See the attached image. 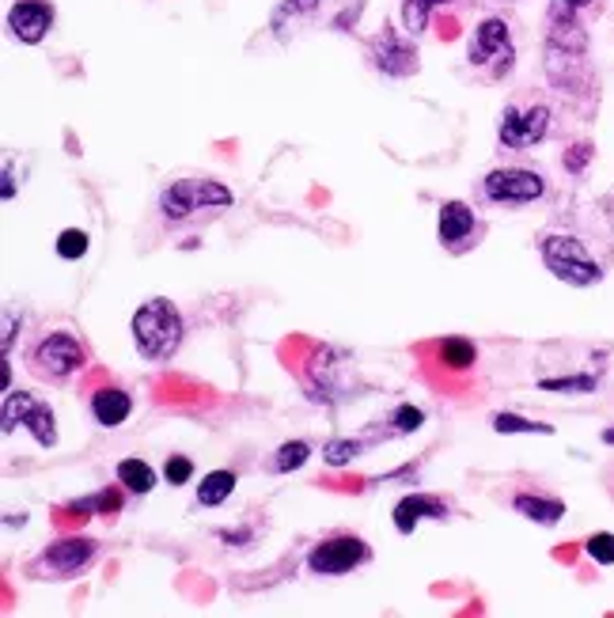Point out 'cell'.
<instances>
[{
    "instance_id": "3",
    "label": "cell",
    "mask_w": 614,
    "mask_h": 618,
    "mask_svg": "<svg viewBox=\"0 0 614 618\" xmlns=\"http://www.w3.org/2000/svg\"><path fill=\"white\" fill-rule=\"evenodd\" d=\"M224 205H232V191L212 178H178L160 194V213L167 220H186L198 209H224Z\"/></svg>"
},
{
    "instance_id": "35",
    "label": "cell",
    "mask_w": 614,
    "mask_h": 618,
    "mask_svg": "<svg viewBox=\"0 0 614 618\" xmlns=\"http://www.w3.org/2000/svg\"><path fill=\"white\" fill-rule=\"evenodd\" d=\"M607 217H611V228H614V202H611V209H607Z\"/></svg>"
},
{
    "instance_id": "16",
    "label": "cell",
    "mask_w": 614,
    "mask_h": 618,
    "mask_svg": "<svg viewBox=\"0 0 614 618\" xmlns=\"http://www.w3.org/2000/svg\"><path fill=\"white\" fill-rule=\"evenodd\" d=\"M516 512L519 517H527V520H535V523H558L561 517H566V505L561 501H553V497H535V494H519L516 501Z\"/></svg>"
},
{
    "instance_id": "29",
    "label": "cell",
    "mask_w": 614,
    "mask_h": 618,
    "mask_svg": "<svg viewBox=\"0 0 614 618\" xmlns=\"http://www.w3.org/2000/svg\"><path fill=\"white\" fill-rule=\"evenodd\" d=\"M118 505H122V497L110 494V489H102V494L88 497V501H80V505H73V509H102V512H118Z\"/></svg>"
},
{
    "instance_id": "6",
    "label": "cell",
    "mask_w": 614,
    "mask_h": 618,
    "mask_svg": "<svg viewBox=\"0 0 614 618\" xmlns=\"http://www.w3.org/2000/svg\"><path fill=\"white\" fill-rule=\"evenodd\" d=\"M485 197L497 205H527L535 202V197H542L546 183L542 175H535V171H524V167H497L485 175Z\"/></svg>"
},
{
    "instance_id": "15",
    "label": "cell",
    "mask_w": 614,
    "mask_h": 618,
    "mask_svg": "<svg viewBox=\"0 0 614 618\" xmlns=\"http://www.w3.org/2000/svg\"><path fill=\"white\" fill-rule=\"evenodd\" d=\"M130 410H133V399L118 388H102V391L91 394V414H96V422L107 425V429L122 425L125 418H130Z\"/></svg>"
},
{
    "instance_id": "27",
    "label": "cell",
    "mask_w": 614,
    "mask_h": 618,
    "mask_svg": "<svg viewBox=\"0 0 614 618\" xmlns=\"http://www.w3.org/2000/svg\"><path fill=\"white\" fill-rule=\"evenodd\" d=\"M164 478H167L171 486H186L194 478V463L186 459V456H171L167 467H164Z\"/></svg>"
},
{
    "instance_id": "9",
    "label": "cell",
    "mask_w": 614,
    "mask_h": 618,
    "mask_svg": "<svg viewBox=\"0 0 614 618\" xmlns=\"http://www.w3.org/2000/svg\"><path fill=\"white\" fill-rule=\"evenodd\" d=\"M50 23H54V12H50V4H42V0H20V4L12 8V15H8V28H12V34L20 42H28V46L46 39Z\"/></svg>"
},
{
    "instance_id": "11",
    "label": "cell",
    "mask_w": 614,
    "mask_h": 618,
    "mask_svg": "<svg viewBox=\"0 0 614 618\" xmlns=\"http://www.w3.org/2000/svg\"><path fill=\"white\" fill-rule=\"evenodd\" d=\"M375 65L383 68L387 76H409L417 68V50L398 42L391 31H383L380 46H375Z\"/></svg>"
},
{
    "instance_id": "26",
    "label": "cell",
    "mask_w": 614,
    "mask_h": 618,
    "mask_svg": "<svg viewBox=\"0 0 614 618\" xmlns=\"http://www.w3.org/2000/svg\"><path fill=\"white\" fill-rule=\"evenodd\" d=\"M588 554H592L600 565H614V535L611 531H595V535L588 539Z\"/></svg>"
},
{
    "instance_id": "17",
    "label": "cell",
    "mask_w": 614,
    "mask_h": 618,
    "mask_svg": "<svg viewBox=\"0 0 614 618\" xmlns=\"http://www.w3.org/2000/svg\"><path fill=\"white\" fill-rule=\"evenodd\" d=\"M232 489H235L232 470H212V475H205L201 486H198V505H205V509H217V505H224L228 497H232Z\"/></svg>"
},
{
    "instance_id": "4",
    "label": "cell",
    "mask_w": 614,
    "mask_h": 618,
    "mask_svg": "<svg viewBox=\"0 0 614 618\" xmlns=\"http://www.w3.org/2000/svg\"><path fill=\"white\" fill-rule=\"evenodd\" d=\"M31 368L42 380H68V376L84 368V346L73 334H50V338H42L34 346Z\"/></svg>"
},
{
    "instance_id": "13",
    "label": "cell",
    "mask_w": 614,
    "mask_h": 618,
    "mask_svg": "<svg viewBox=\"0 0 614 618\" xmlns=\"http://www.w3.org/2000/svg\"><path fill=\"white\" fill-rule=\"evenodd\" d=\"M501 54H512L508 50V23L505 20H485L482 28H478L474 42H471V62L485 65L490 57H501Z\"/></svg>"
},
{
    "instance_id": "23",
    "label": "cell",
    "mask_w": 614,
    "mask_h": 618,
    "mask_svg": "<svg viewBox=\"0 0 614 618\" xmlns=\"http://www.w3.org/2000/svg\"><path fill=\"white\" fill-rule=\"evenodd\" d=\"M84 251H88V231L65 228L62 236H57V254H62V259L76 262V259H84Z\"/></svg>"
},
{
    "instance_id": "8",
    "label": "cell",
    "mask_w": 614,
    "mask_h": 618,
    "mask_svg": "<svg viewBox=\"0 0 614 618\" xmlns=\"http://www.w3.org/2000/svg\"><path fill=\"white\" fill-rule=\"evenodd\" d=\"M546 133H550V110L546 107H531V110H524V115H519L516 107H505L501 126H497V137L505 149H531Z\"/></svg>"
},
{
    "instance_id": "21",
    "label": "cell",
    "mask_w": 614,
    "mask_h": 618,
    "mask_svg": "<svg viewBox=\"0 0 614 618\" xmlns=\"http://www.w3.org/2000/svg\"><path fill=\"white\" fill-rule=\"evenodd\" d=\"M595 376H561V380H539L542 391H558V394H588L595 391Z\"/></svg>"
},
{
    "instance_id": "28",
    "label": "cell",
    "mask_w": 614,
    "mask_h": 618,
    "mask_svg": "<svg viewBox=\"0 0 614 618\" xmlns=\"http://www.w3.org/2000/svg\"><path fill=\"white\" fill-rule=\"evenodd\" d=\"M425 422V414L417 406H398L395 410V433H417Z\"/></svg>"
},
{
    "instance_id": "14",
    "label": "cell",
    "mask_w": 614,
    "mask_h": 618,
    "mask_svg": "<svg viewBox=\"0 0 614 618\" xmlns=\"http://www.w3.org/2000/svg\"><path fill=\"white\" fill-rule=\"evenodd\" d=\"M474 231V209L463 202H443L440 205V243L459 247Z\"/></svg>"
},
{
    "instance_id": "7",
    "label": "cell",
    "mask_w": 614,
    "mask_h": 618,
    "mask_svg": "<svg viewBox=\"0 0 614 618\" xmlns=\"http://www.w3.org/2000/svg\"><path fill=\"white\" fill-rule=\"evenodd\" d=\"M364 557H369V546H364L361 539L341 535V539H327V543L315 546V551L307 554V565H311V573H319V577H341V573L357 570Z\"/></svg>"
},
{
    "instance_id": "1",
    "label": "cell",
    "mask_w": 614,
    "mask_h": 618,
    "mask_svg": "<svg viewBox=\"0 0 614 618\" xmlns=\"http://www.w3.org/2000/svg\"><path fill=\"white\" fill-rule=\"evenodd\" d=\"M133 341L149 360H167L178 346H183V315H178V307L164 296L136 307Z\"/></svg>"
},
{
    "instance_id": "22",
    "label": "cell",
    "mask_w": 614,
    "mask_h": 618,
    "mask_svg": "<svg viewBox=\"0 0 614 618\" xmlns=\"http://www.w3.org/2000/svg\"><path fill=\"white\" fill-rule=\"evenodd\" d=\"M493 429L497 433H542V436H550L553 429L550 425H542V422H527V418H519V414H497L493 418Z\"/></svg>"
},
{
    "instance_id": "20",
    "label": "cell",
    "mask_w": 614,
    "mask_h": 618,
    "mask_svg": "<svg viewBox=\"0 0 614 618\" xmlns=\"http://www.w3.org/2000/svg\"><path fill=\"white\" fill-rule=\"evenodd\" d=\"M307 456H311V448H307L304 441H288V444H281L277 459H273V470H277V475H288V470L304 467Z\"/></svg>"
},
{
    "instance_id": "30",
    "label": "cell",
    "mask_w": 614,
    "mask_h": 618,
    "mask_svg": "<svg viewBox=\"0 0 614 618\" xmlns=\"http://www.w3.org/2000/svg\"><path fill=\"white\" fill-rule=\"evenodd\" d=\"M588 160H592V144H577L573 152H566V167L569 171H584Z\"/></svg>"
},
{
    "instance_id": "19",
    "label": "cell",
    "mask_w": 614,
    "mask_h": 618,
    "mask_svg": "<svg viewBox=\"0 0 614 618\" xmlns=\"http://www.w3.org/2000/svg\"><path fill=\"white\" fill-rule=\"evenodd\" d=\"M474 357H478V349H474L467 338H448V341H440V360H443L448 368H471Z\"/></svg>"
},
{
    "instance_id": "31",
    "label": "cell",
    "mask_w": 614,
    "mask_h": 618,
    "mask_svg": "<svg viewBox=\"0 0 614 618\" xmlns=\"http://www.w3.org/2000/svg\"><path fill=\"white\" fill-rule=\"evenodd\" d=\"M12 338H15V319L4 315V349H12Z\"/></svg>"
},
{
    "instance_id": "34",
    "label": "cell",
    "mask_w": 614,
    "mask_h": 618,
    "mask_svg": "<svg viewBox=\"0 0 614 618\" xmlns=\"http://www.w3.org/2000/svg\"><path fill=\"white\" fill-rule=\"evenodd\" d=\"M603 441H607V444H614V429H607V433H603Z\"/></svg>"
},
{
    "instance_id": "24",
    "label": "cell",
    "mask_w": 614,
    "mask_h": 618,
    "mask_svg": "<svg viewBox=\"0 0 614 618\" xmlns=\"http://www.w3.org/2000/svg\"><path fill=\"white\" fill-rule=\"evenodd\" d=\"M437 4H448V0H406L403 4V23H406V31H421L425 28V20H429V12Z\"/></svg>"
},
{
    "instance_id": "32",
    "label": "cell",
    "mask_w": 614,
    "mask_h": 618,
    "mask_svg": "<svg viewBox=\"0 0 614 618\" xmlns=\"http://www.w3.org/2000/svg\"><path fill=\"white\" fill-rule=\"evenodd\" d=\"M15 197V186H12V167H4V202H12Z\"/></svg>"
},
{
    "instance_id": "18",
    "label": "cell",
    "mask_w": 614,
    "mask_h": 618,
    "mask_svg": "<svg viewBox=\"0 0 614 618\" xmlns=\"http://www.w3.org/2000/svg\"><path fill=\"white\" fill-rule=\"evenodd\" d=\"M118 483L130 489V494H149L156 486V470L141 459H122L118 463Z\"/></svg>"
},
{
    "instance_id": "2",
    "label": "cell",
    "mask_w": 614,
    "mask_h": 618,
    "mask_svg": "<svg viewBox=\"0 0 614 618\" xmlns=\"http://www.w3.org/2000/svg\"><path fill=\"white\" fill-rule=\"evenodd\" d=\"M542 262L558 281L573 289H588L603 281V265L588 254V247L577 236H546L542 239Z\"/></svg>"
},
{
    "instance_id": "25",
    "label": "cell",
    "mask_w": 614,
    "mask_h": 618,
    "mask_svg": "<svg viewBox=\"0 0 614 618\" xmlns=\"http://www.w3.org/2000/svg\"><path fill=\"white\" fill-rule=\"evenodd\" d=\"M357 456H361V444L357 441H330L327 448H322V459H327L330 467H346V463Z\"/></svg>"
},
{
    "instance_id": "10",
    "label": "cell",
    "mask_w": 614,
    "mask_h": 618,
    "mask_svg": "<svg viewBox=\"0 0 614 618\" xmlns=\"http://www.w3.org/2000/svg\"><path fill=\"white\" fill-rule=\"evenodd\" d=\"M96 554V543L91 539H65V543H54L46 554H42V570H50L54 577H73Z\"/></svg>"
},
{
    "instance_id": "12",
    "label": "cell",
    "mask_w": 614,
    "mask_h": 618,
    "mask_svg": "<svg viewBox=\"0 0 614 618\" xmlns=\"http://www.w3.org/2000/svg\"><path fill=\"white\" fill-rule=\"evenodd\" d=\"M448 517V509L437 501V497H403V501L395 505V528L403 531V535H409V531L417 528L421 520H443Z\"/></svg>"
},
{
    "instance_id": "33",
    "label": "cell",
    "mask_w": 614,
    "mask_h": 618,
    "mask_svg": "<svg viewBox=\"0 0 614 618\" xmlns=\"http://www.w3.org/2000/svg\"><path fill=\"white\" fill-rule=\"evenodd\" d=\"M553 4H561V8H573V12H577V8L592 4V0H553Z\"/></svg>"
},
{
    "instance_id": "5",
    "label": "cell",
    "mask_w": 614,
    "mask_h": 618,
    "mask_svg": "<svg viewBox=\"0 0 614 618\" xmlns=\"http://www.w3.org/2000/svg\"><path fill=\"white\" fill-rule=\"evenodd\" d=\"M15 425H28L31 436L42 444V448H54V444H57L54 410H50L46 402L31 399V394L8 391V399H4V433H12Z\"/></svg>"
}]
</instances>
